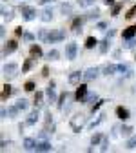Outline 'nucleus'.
I'll use <instances>...</instances> for the list:
<instances>
[{"mask_svg": "<svg viewBox=\"0 0 136 153\" xmlns=\"http://www.w3.org/2000/svg\"><path fill=\"white\" fill-rule=\"evenodd\" d=\"M62 40H65V31L64 29H51V33L47 36V42L56 44V42H62Z\"/></svg>", "mask_w": 136, "mask_h": 153, "instance_id": "obj_1", "label": "nucleus"}, {"mask_svg": "<svg viewBox=\"0 0 136 153\" xmlns=\"http://www.w3.org/2000/svg\"><path fill=\"white\" fill-rule=\"evenodd\" d=\"M47 36H49L47 29H40V31H38V40H40V42H47Z\"/></svg>", "mask_w": 136, "mask_h": 153, "instance_id": "obj_34", "label": "nucleus"}, {"mask_svg": "<svg viewBox=\"0 0 136 153\" xmlns=\"http://www.w3.org/2000/svg\"><path fill=\"white\" fill-rule=\"evenodd\" d=\"M132 131H134L132 126H122V128H120V133H122L124 137H131V135H132Z\"/></svg>", "mask_w": 136, "mask_h": 153, "instance_id": "obj_28", "label": "nucleus"}, {"mask_svg": "<svg viewBox=\"0 0 136 153\" xmlns=\"http://www.w3.org/2000/svg\"><path fill=\"white\" fill-rule=\"evenodd\" d=\"M104 119H105V115L102 113V115H100V117H98V119H96V120H93V122L89 124V128H94V126H98L100 122H104Z\"/></svg>", "mask_w": 136, "mask_h": 153, "instance_id": "obj_40", "label": "nucleus"}, {"mask_svg": "<svg viewBox=\"0 0 136 153\" xmlns=\"http://www.w3.org/2000/svg\"><path fill=\"white\" fill-rule=\"evenodd\" d=\"M104 102L105 100H96V104H93V108H91V113H94V111H98L102 106H104Z\"/></svg>", "mask_w": 136, "mask_h": 153, "instance_id": "obj_41", "label": "nucleus"}, {"mask_svg": "<svg viewBox=\"0 0 136 153\" xmlns=\"http://www.w3.org/2000/svg\"><path fill=\"white\" fill-rule=\"evenodd\" d=\"M36 120H38V108H35V109L27 115L26 124H27V126H35V124H36Z\"/></svg>", "mask_w": 136, "mask_h": 153, "instance_id": "obj_12", "label": "nucleus"}, {"mask_svg": "<svg viewBox=\"0 0 136 153\" xmlns=\"http://www.w3.org/2000/svg\"><path fill=\"white\" fill-rule=\"evenodd\" d=\"M51 149H53V146H51V142L46 140V139L38 140V142H36V148H35V151H51Z\"/></svg>", "mask_w": 136, "mask_h": 153, "instance_id": "obj_7", "label": "nucleus"}, {"mask_svg": "<svg viewBox=\"0 0 136 153\" xmlns=\"http://www.w3.org/2000/svg\"><path fill=\"white\" fill-rule=\"evenodd\" d=\"M40 18H42L44 22H51V20H53V9H51V7H46V9L42 11V16H40Z\"/></svg>", "mask_w": 136, "mask_h": 153, "instance_id": "obj_21", "label": "nucleus"}, {"mask_svg": "<svg viewBox=\"0 0 136 153\" xmlns=\"http://www.w3.org/2000/svg\"><path fill=\"white\" fill-rule=\"evenodd\" d=\"M60 11H62V15L69 16V15H73V6L65 2V4H62V6H60Z\"/></svg>", "mask_w": 136, "mask_h": 153, "instance_id": "obj_24", "label": "nucleus"}, {"mask_svg": "<svg viewBox=\"0 0 136 153\" xmlns=\"http://www.w3.org/2000/svg\"><path fill=\"white\" fill-rule=\"evenodd\" d=\"M134 60H136V53H134Z\"/></svg>", "mask_w": 136, "mask_h": 153, "instance_id": "obj_53", "label": "nucleus"}, {"mask_svg": "<svg viewBox=\"0 0 136 153\" xmlns=\"http://www.w3.org/2000/svg\"><path fill=\"white\" fill-rule=\"evenodd\" d=\"M16 69H18V66H16L15 62H9V64H4V68H2V71H4V75H7V79H13V76H16Z\"/></svg>", "mask_w": 136, "mask_h": 153, "instance_id": "obj_5", "label": "nucleus"}, {"mask_svg": "<svg viewBox=\"0 0 136 153\" xmlns=\"http://www.w3.org/2000/svg\"><path fill=\"white\" fill-rule=\"evenodd\" d=\"M15 35H16V36H24V29H22V27H16V29H15Z\"/></svg>", "mask_w": 136, "mask_h": 153, "instance_id": "obj_46", "label": "nucleus"}, {"mask_svg": "<svg viewBox=\"0 0 136 153\" xmlns=\"http://www.w3.org/2000/svg\"><path fill=\"white\" fill-rule=\"evenodd\" d=\"M96 100H98V95L96 93H87L82 100V104H91V102H96Z\"/></svg>", "mask_w": 136, "mask_h": 153, "instance_id": "obj_23", "label": "nucleus"}, {"mask_svg": "<svg viewBox=\"0 0 136 153\" xmlns=\"http://www.w3.org/2000/svg\"><path fill=\"white\" fill-rule=\"evenodd\" d=\"M18 49V42L16 40H7V42H4V49H2V56H7V55H11V53H15Z\"/></svg>", "mask_w": 136, "mask_h": 153, "instance_id": "obj_2", "label": "nucleus"}, {"mask_svg": "<svg viewBox=\"0 0 136 153\" xmlns=\"http://www.w3.org/2000/svg\"><path fill=\"white\" fill-rule=\"evenodd\" d=\"M54 88H56L54 80H51V82L47 84V88H46V97L49 99V102H56V100H58V97H56V93H54Z\"/></svg>", "mask_w": 136, "mask_h": 153, "instance_id": "obj_4", "label": "nucleus"}, {"mask_svg": "<svg viewBox=\"0 0 136 153\" xmlns=\"http://www.w3.org/2000/svg\"><path fill=\"white\" fill-rule=\"evenodd\" d=\"M7 111H9V119H15L16 115H18V111H20V109H18V106L15 104V106H9V108H7Z\"/></svg>", "mask_w": 136, "mask_h": 153, "instance_id": "obj_33", "label": "nucleus"}, {"mask_svg": "<svg viewBox=\"0 0 136 153\" xmlns=\"http://www.w3.org/2000/svg\"><path fill=\"white\" fill-rule=\"evenodd\" d=\"M22 16H24L26 22H31V20H35V18H36V9H35V7H27V9L22 13Z\"/></svg>", "mask_w": 136, "mask_h": 153, "instance_id": "obj_11", "label": "nucleus"}, {"mask_svg": "<svg viewBox=\"0 0 136 153\" xmlns=\"http://www.w3.org/2000/svg\"><path fill=\"white\" fill-rule=\"evenodd\" d=\"M134 36H136V24L131 26V27H127V29H124V33H122L124 40H127V38H134Z\"/></svg>", "mask_w": 136, "mask_h": 153, "instance_id": "obj_14", "label": "nucleus"}, {"mask_svg": "<svg viewBox=\"0 0 136 153\" xmlns=\"http://www.w3.org/2000/svg\"><path fill=\"white\" fill-rule=\"evenodd\" d=\"M36 142H38V140H35V139L27 137V139L24 140V149H27V151H35V148H36Z\"/></svg>", "mask_w": 136, "mask_h": 153, "instance_id": "obj_19", "label": "nucleus"}, {"mask_svg": "<svg viewBox=\"0 0 136 153\" xmlns=\"http://www.w3.org/2000/svg\"><path fill=\"white\" fill-rule=\"evenodd\" d=\"M96 27H98V29H102V31H105L107 24H105V22H98V24H96Z\"/></svg>", "mask_w": 136, "mask_h": 153, "instance_id": "obj_47", "label": "nucleus"}, {"mask_svg": "<svg viewBox=\"0 0 136 153\" xmlns=\"http://www.w3.org/2000/svg\"><path fill=\"white\" fill-rule=\"evenodd\" d=\"M116 71H118V66H116V64H107V66L104 68V75H105V76H109V75H114Z\"/></svg>", "mask_w": 136, "mask_h": 153, "instance_id": "obj_22", "label": "nucleus"}, {"mask_svg": "<svg viewBox=\"0 0 136 153\" xmlns=\"http://www.w3.org/2000/svg\"><path fill=\"white\" fill-rule=\"evenodd\" d=\"M76 51H78L76 42H69V44L65 46V59H67V60H74V59H76Z\"/></svg>", "mask_w": 136, "mask_h": 153, "instance_id": "obj_3", "label": "nucleus"}, {"mask_svg": "<svg viewBox=\"0 0 136 153\" xmlns=\"http://www.w3.org/2000/svg\"><path fill=\"white\" fill-rule=\"evenodd\" d=\"M114 35H116V29H109V31L105 33V36H107V38H112Z\"/></svg>", "mask_w": 136, "mask_h": 153, "instance_id": "obj_45", "label": "nucleus"}, {"mask_svg": "<svg viewBox=\"0 0 136 153\" xmlns=\"http://www.w3.org/2000/svg\"><path fill=\"white\" fill-rule=\"evenodd\" d=\"M16 106H18V109H20V111H27L29 102H27L26 99H18V100H16Z\"/></svg>", "mask_w": 136, "mask_h": 153, "instance_id": "obj_25", "label": "nucleus"}, {"mask_svg": "<svg viewBox=\"0 0 136 153\" xmlns=\"http://www.w3.org/2000/svg\"><path fill=\"white\" fill-rule=\"evenodd\" d=\"M109 40H111V38H107V36H105L104 40L100 42V53H102V55H105V53H107V49H109Z\"/></svg>", "mask_w": 136, "mask_h": 153, "instance_id": "obj_26", "label": "nucleus"}, {"mask_svg": "<svg viewBox=\"0 0 136 153\" xmlns=\"http://www.w3.org/2000/svg\"><path fill=\"white\" fill-rule=\"evenodd\" d=\"M96 44H98V40H96L94 36H87V40H85V48H87V49H93Z\"/></svg>", "mask_w": 136, "mask_h": 153, "instance_id": "obj_30", "label": "nucleus"}, {"mask_svg": "<svg viewBox=\"0 0 136 153\" xmlns=\"http://www.w3.org/2000/svg\"><path fill=\"white\" fill-rule=\"evenodd\" d=\"M2 16H4V18H6V20L9 22V20H11V18H13L15 15H13V11H7V9H6V7L2 6Z\"/></svg>", "mask_w": 136, "mask_h": 153, "instance_id": "obj_36", "label": "nucleus"}, {"mask_svg": "<svg viewBox=\"0 0 136 153\" xmlns=\"http://www.w3.org/2000/svg\"><path fill=\"white\" fill-rule=\"evenodd\" d=\"M87 95V86L85 84H80L78 88H76V93H74V99L78 100V102H82L84 100V97Z\"/></svg>", "mask_w": 136, "mask_h": 153, "instance_id": "obj_8", "label": "nucleus"}, {"mask_svg": "<svg viewBox=\"0 0 136 153\" xmlns=\"http://www.w3.org/2000/svg\"><path fill=\"white\" fill-rule=\"evenodd\" d=\"M116 117H118L120 120H127V119L131 117V113H129V109H127V108L118 106V108H116Z\"/></svg>", "mask_w": 136, "mask_h": 153, "instance_id": "obj_10", "label": "nucleus"}, {"mask_svg": "<svg viewBox=\"0 0 136 153\" xmlns=\"http://www.w3.org/2000/svg\"><path fill=\"white\" fill-rule=\"evenodd\" d=\"M98 16H100V9L94 7V9H91V11H87V13L84 15V20H96Z\"/></svg>", "mask_w": 136, "mask_h": 153, "instance_id": "obj_15", "label": "nucleus"}, {"mask_svg": "<svg viewBox=\"0 0 136 153\" xmlns=\"http://www.w3.org/2000/svg\"><path fill=\"white\" fill-rule=\"evenodd\" d=\"M47 59L49 60H58V59H60V51H58V49H49Z\"/></svg>", "mask_w": 136, "mask_h": 153, "instance_id": "obj_29", "label": "nucleus"}, {"mask_svg": "<svg viewBox=\"0 0 136 153\" xmlns=\"http://www.w3.org/2000/svg\"><path fill=\"white\" fill-rule=\"evenodd\" d=\"M93 4H94V0H78V6L80 7H89Z\"/></svg>", "mask_w": 136, "mask_h": 153, "instance_id": "obj_39", "label": "nucleus"}, {"mask_svg": "<svg viewBox=\"0 0 136 153\" xmlns=\"http://www.w3.org/2000/svg\"><path fill=\"white\" fill-rule=\"evenodd\" d=\"M24 89H26V91H35V82H33V80H27V82L24 84Z\"/></svg>", "mask_w": 136, "mask_h": 153, "instance_id": "obj_42", "label": "nucleus"}, {"mask_svg": "<svg viewBox=\"0 0 136 153\" xmlns=\"http://www.w3.org/2000/svg\"><path fill=\"white\" fill-rule=\"evenodd\" d=\"M42 100H44V93H42V91H36V93H35V99H33V104H35V108H38V109H40V108H42V104H44Z\"/></svg>", "mask_w": 136, "mask_h": 153, "instance_id": "obj_18", "label": "nucleus"}, {"mask_svg": "<svg viewBox=\"0 0 136 153\" xmlns=\"http://www.w3.org/2000/svg\"><path fill=\"white\" fill-rule=\"evenodd\" d=\"M51 2H54V0H38V4H44V6L46 4H51Z\"/></svg>", "mask_w": 136, "mask_h": 153, "instance_id": "obj_51", "label": "nucleus"}, {"mask_svg": "<svg viewBox=\"0 0 136 153\" xmlns=\"http://www.w3.org/2000/svg\"><path fill=\"white\" fill-rule=\"evenodd\" d=\"M124 7V2H118V4H114L112 6V9H111V15L112 16H118V13H120V9Z\"/></svg>", "mask_w": 136, "mask_h": 153, "instance_id": "obj_32", "label": "nucleus"}, {"mask_svg": "<svg viewBox=\"0 0 136 153\" xmlns=\"http://www.w3.org/2000/svg\"><path fill=\"white\" fill-rule=\"evenodd\" d=\"M107 148H109V140L104 137V140H102V151H107Z\"/></svg>", "mask_w": 136, "mask_h": 153, "instance_id": "obj_44", "label": "nucleus"}, {"mask_svg": "<svg viewBox=\"0 0 136 153\" xmlns=\"http://www.w3.org/2000/svg\"><path fill=\"white\" fill-rule=\"evenodd\" d=\"M11 93H13V88H11L9 84H4V86H2V93H0V100L6 102V99L9 97Z\"/></svg>", "mask_w": 136, "mask_h": 153, "instance_id": "obj_17", "label": "nucleus"}, {"mask_svg": "<svg viewBox=\"0 0 136 153\" xmlns=\"http://www.w3.org/2000/svg\"><path fill=\"white\" fill-rule=\"evenodd\" d=\"M134 46H136V38H127V40H125V46H124V48H125V49H132Z\"/></svg>", "mask_w": 136, "mask_h": 153, "instance_id": "obj_37", "label": "nucleus"}, {"mask_svg": "<svg viewBox=\"0 0 136 153\" xmlns=\"http://www.w3.org/2000/svg\"><path fill=\"white\" fill-rule=\"evenodd\" d=\"M0 36H6V26H0Z\"/></svg>", "mask_w": 136, "mask_h": 153, "instance_id": "obj_48", "label": "nucleus"}, {"mask_svg": "<svg viewBox=\"0 0 136 153\" xmlns=\"http://www.w3.org/2000/svg\"><path fill=\"white\" fill-rule=\"evenodd\" d=\"M104 4H105V6H111V7H112V6H114L116 2H114V0H104Z\"/></svg>", "mask_w": 136, "mask_h": 153, "instance_id": "obj_49", "label": "nucleus"}, {"mask_svg": "<svg viewBox=\"0 0 136 153\" xmlns=\"http://www.w3.org/2000/svg\"><path fill=\"white\" fill-rule=\"evenodd\" d=\"M82 24H84V16H74L73 22H71V31L74 35H78L82 31Z\"/></svg>", "mask_w": 136, "mask_h": 153, "instance_id": "obj_6", "label": "nucleus"}, {"mask_svg": "<svg viewBox=\"0 0 136 153\" xmlns=\"http://www.w3.org/2000/svg\"><path fill=\"white\" fill-rule=\"evenodd\" d=\"M31 68H33V56H31V59H26V60H24V64H22V73H27Z\"/></svg>", "mask_w": 136, "mask_h": 153, "instance_id": "obj_27", "label": "nucleus"}, {"mask_svg": "<svg viewBox=\"0 0 136 153\" xmlns=\"http://www.w3.org/2000/svg\"><path fill=\"white\" fill-rule=\"evenodd\" d=\"M69 99V93L67 91H64V93H60L58 95V100H56V106H58V109H64V102Z\"/></svg>", "mask_w": 136, "mask_h": 153, "instance_id": "obj_20", "label": "nucleus"}, {"mask_svg": "<svg viewBox=\"0 0 136 153\" xmlns=\"http://www.w3.org/2000/svg\"><path fill=\"white\" fill-rule=\"evenodd\" d=\"M125 148H127V149H134V148H136V135H131V137H129V140L125 142Z\"/></svg>", "mask_w": 136, "mask_h": 153, "instance_id": "obj_31", "label": "nucleus"}, {"mask_svg": "<svg viewBox=\"0 0 136 153\" xmlns=\"http://www.w3.org/2000/svg\"><path fill=\"white\" fill-rule=\"evenodd\" d=\"M80 79H84V73H80V71H73L71 75H69V84H78L80 82Z\"/></svg>", "mask_w": 136, "mask_h": 153, "instance_id": "obj_16", "label": "nucleus"}, {"mask_svg": "<svg viewBox=\"0 0 136 153\" xmlns=\"http://www.w3.org/2000/svg\"><path fill=\"white\" fill-rule=\"evenodd\" d=\"M42 75L47 76V75H49V68H42Z\"/></svg>", "mask_w": 136, "mask_h": 153, "instance_id": "obj_52", "label": "nucleus"}, {"mask_svg": "<svg viewBox=\"0 0 136 153\" xmlns=\"http://www.w3.org/2000/svg\"><path fill=\"white\" fill-rule=\"evenodd\" d=\"M132 16H136V4H134V6H132L127 13H125V18H127V20H131Z\"/></svg>", "mask_w": 136, "mask_h": 153, "instance_id": "obj_38", "label": "nucleus"}, {"mask_svg": "<svg viewBox=\"0 0 136 153\" xmlns=\"http://www.w3.org/2000/svg\"><path fill=\"white\" fill-rule=\"evenodd\" d=\"M102 139H104V137H102V135H100V133H94V135H93V137H91V146H98V144H100V140H102Z\"/></svg>", "mask_w": 136, "mask_h": 153, "instance_id": "obj_35", "label": "nucleus"}, {"mask_svg": "<svg viewBox=\"0 0 136 153\" xmlns=\"http://www.w3.org/2000/svg\"><path fill=\"white\" fill-rule=\"evenodd\" d=\"M98 73H100L98 68H89V69L84 73V80H87V82H89V80H94L96 76H98Z\"/></svg>", "mask_w": 136, "mask_h": 153, "instance_id": "obj_9", "label": "nucleus"}, {"mask_svg": "<svg viewBox=\"0 0 136 153\" xmlns=\"http://www.w3.org/2000/svg\"><path fill=\"white\" fill-rule=\"evenodd\" d=\"M27 7H29V6H27V4H20V7H18V9H20V13H24V11H26V9H27Z\"/></svg>", "mask_w": 136, "mask_h": 153, "instance_id": "obj_50", "label": "nucleus"}, {"mask_svg": "<svg viewBox=\"0 0 136 153\" xmlns=\"http://www.w3.org/2000/svg\"><path fill=\"white\" fill-rule=\"evenodd\" d=\"M29 55L33 56V59H40L44 53H42V48L38 46V44H33V46L29 48Z\"/></svg>", "mask_w": 136, "mask_h": 153, "instance_id": "obj_13", "label": "nucleus"}, {"mask_svg": "<svg viewBox=\"0 0 136 153\" xmlns=\"http://www.w3.org/2000/svg\"><path fill=\"white\" fill-rule=\"evenodd\" d=\"M22 38H24L26 42H33V40H35V35H33V33H24Z\"/></svg>", "mask_w": 136, "mask_h": 153, "instance_id": "obj_43", "label": "nucleus"}]
</instances>
